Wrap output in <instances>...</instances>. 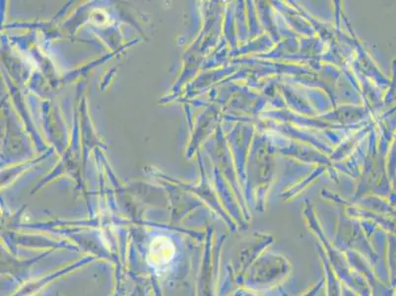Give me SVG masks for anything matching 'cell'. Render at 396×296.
Returning a JSON list of instances; mask_svg holds the SVG:
<instances>
[{
    "instance_id": "1",
    "label": "cell",
    "mask_w": 396,
    "mask_h": 296,
    "mask_svg": "<svg viewBox=\"0 0 396 296\" xmlns=\"http://www.w3.org/2000/svg\"><path fill=\"white\" fill-rule=\"evenodd\" d=\"M174 255V247L167 237H157L150 247L149 262L151 266L163 267L169 264Z\"/></svg>"
}]
</instances>
